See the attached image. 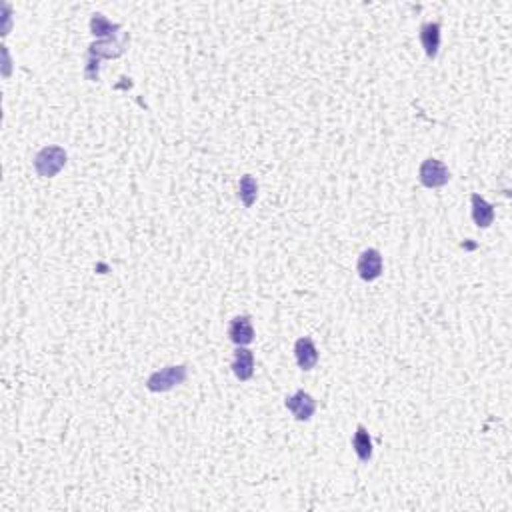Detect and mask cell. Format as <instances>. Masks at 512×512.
Instances as JSON below:
<instances>
[{"label": "cell", "instance_id": "cell-1", "mask_svg": "<svg viewBox=\"0 0 512 512\" xmlns=\"http://www.w3.org/2000/svg\"><path fill=\"white\" fill-rule=\"evenodd\" d=\"M66 151L62 146H44L43 151L34 156V170L43 178H53L56 176L66 164Z\"/></svg>", "mask_w": 512, "mask_h": 512}, {"label": "cell", "instance_id": "cell-2", "mask_svg": "<svg viewBox=\"0 0 512 512\" xmlns=\"http://www.w3.org/2000/svg\"><path fill=\"white\" fill-rule=\"evenodd\" d=\"M188 376V369L185 364H176V366H166L160 371L153 372L146 381V388L151 393H166L173 391L175 386L183 384Z\"/></svg>", "mask_w": 512, "mask_h": 512}, {"label": "cell", "instance_id": "cell-3", "mask_svg": "<svg viewBox=\"0 0 512 512\" xmlns=\"http://www.w3.org/2000/svg\"><path fill=\"white\" fill-rule=\"evenodd\" d=\"M418 180L426 188H440V186L448 185L450 170H448V166L445 163H440L436 158H426L425 163L420 164Z\"/></svg>", "mask_w": 512, "mask_h": 512}, {"label": "cell", "instance_id": "cell-4", "mask_svg": "<svg viewBox=\"0 0 512 512\" xmlns=\"http://www.w3.org/2000/svg\"><path fill=\"white\" fill-rule=\"evenodd\" d=\"M359 276L366 283L376 280L382 274V254L376 249H366L359 256V264H356Z\"/></svg>", "mask_w": 512, "mask_h": 512}, {"label": "cell", "instance_id": "cell-5", "mask_svg": "<svg viewBox=\"0 0 512 512\" xmlns=\"http://www.w3.org/2000/svg\"><path fill=\"white\" fill-rule=\"evenodd\" d=\"M284 404H286V408H288L290 413L295 414L296 420H300V423L310 420L316 410V401L310 394L305 393V391H298V393H295L293 396H288Z\"/></svg>", "mask_w": 512, "mask_h": 512}, {"label": "cell", "instance_id": "cell-6", "mask_svg": "<svg viewBox=\"0 0 512 512\" xmlns=\"http://www.w3.org/2000/svg\"><path fill=\"white\" fill-rule=\"evenodd\" d=\"M229 337L236 347H249L254 340V328H252L251 316H236L230 320Z\"/></svg>", "mask_w": 512, "mask_h": 512}, {"label": "cell", "instance_id": "cell-7", "mask_svg": "<svg viewBox=\"0 0 512 512\" xmlns=\"http://www.w3.org/2000/svg\"><path fill=\"white\" fill-rule=\"evenodd\" d=\"M232 372L239 381H251L254 374V352L246 347H239L234 352V360H232Z\"/></svg>", "mask_w": 512, "mask_h": 512}, {"label": "cell", "instance_id": "cell-8", "mask_svg": "<svg viewBox=\"0 0 512 512\" xmlns=\"http://www.w3.org/2000/svg\"><path fill=\"white\" fill-rule=\"evenodd\" d=\"M295 354H296V362L303 371H312L318 362V350H316V344L312 342V338L303 337L296 340L295 344Z\"/></svg>", "mask_w": 512, "mask_h": 512}, {"label": "cell", "instance_id": "cell-9", "mask_svg": "<svg viewBox=\"0 0 512 512\" xmlns=\"http://www.w3.org/2000/svg\"><path fill=\"white\" fill-rule=\"evenodd\" d=\"M420 43L428 58H436L440 48V24L438 22H426L420 26Z\"/></svg>", "mask_w": 512, "mask_h": 512}, {"label": "cell", "instance_id": "cell-10", "mask_svg": "<svg viewBox=\"0 0 512 512\" xmlns=\"http://www.w3.org/2000/svg\"><path fill=\"white\" fill-rule=\"evenodd\" d=\"M472 220L479 229H489L494 222V207L480 195H472Z\"/></svg>", "mask_w": 512, "mask_h": 512}, {"label": "cell", "instance_id": "cell-11", "mask_svg": "<svg viewBox=\"0 0 512 512\" xmlns=\"http://www.w3.org/2000/svg\"><path fill=\"white\" fill-rule=\"evenodd\" d=\"M129 43V36L124 40H102V43H97L90 46V58H116L124 53V46Z\"/></svg>", "mask_w": 512, "mask_h": 512}, {"label": "cell", "instance_id": "cell-12", "mask_svg": "<svg viewBox=\"0 0 512 512\" xmlns=\"http://www.w3.org/2000/svg\"><path fill=\"white\" fill-rule=\"evenodd\" d=\"M352 447H354V452H356L360 462H369L372 458V438L369 435V430L362 425L356 426V432H354V438H352Z\"/></svg>", "mask_w": 512, "mask_h": 512}, {"label": "cell", "instance_id": "cell-13", "mask_svg": "<svg viewBox=\"0 0 512 512\" xmlns=\"http://www.w3.org/2000/svg\"><path fill=\"white\" fill-rule=\"evenodd\" d=\"M239 197L242 200V205L246 208H251L254 205V200L258 197V183L256 178L251 175H244L240 178V186H239Z\"/></svg>", "mask_w": 512, "mask_h": 512}, {"label": "cell", "instance_id": "cell-14", "mask_svg": "<svg viewBox=\"0 0 512 512\" xmlns=\"http://www.w3.org/2000/svg\"><path fill=\"white\" fill-rule=\"evenodd\" d=\"M90 31H92L94 36H109V38H112V36L120 31V24H112V22H110L107 16H102V14H92V18H90Z\"/></svg>", "mask_w": 512, "mask_h": 512}]
</instances>
